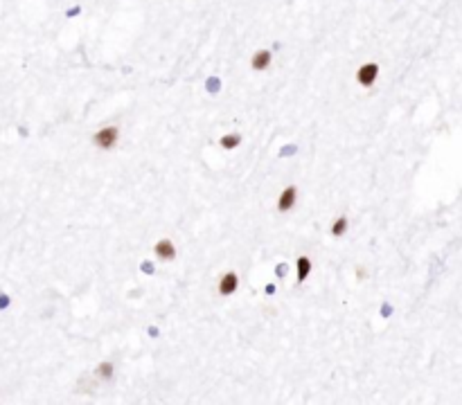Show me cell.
Masks as SVG:
<instances>
[{"instance_id":"cell-12","label":"cell","mask_w":462,"mask_h":405,"mask_svg":"<svg viewBox=\"0 0 462 405\" xmlns=\"http://www.w3.org/2000/svg\"><path fill=\"white\" fill-rule=\"evenodd\" d=\"M208 86H210V90H219V79H210Z\"/></svg>"},{"instance_id":"cell-6","label":"cell","mask_w":462,"mask_h":405,"mask_svg":"<svg viewBox=\"0 0 462 405\" xmlns=\"http://www.w3.org/2000/svg\"><path fill=\"white\" fill-rule=\"evenodd\" d=\"M271 63H273V52H271V50H257V52L251 57V68L255 72L269 70Z\"/></svg>"},{"instance_id":"cell-2","label":"cell","mask_w":462,"mask_h":405,"mask_svg":"<svg viewBox=\"0 0 462 405\" xmlns=\"http://www.w3.org/2000/svg\"><path fill=\"white\" fill-rule=\"evenodd\" d=\"M354 79H357V83L361 86V88H372V86L377 83V79H379V63L368 61V63L358 65Z\"/></svg>"},{"instance_id":"cell-7","label":"cell","mask_w":462,"mask_h":405,"mask_svg":"<svg viewBox=\"0 0 462 405\" xmlns=\"http://www.w3.org/2000/svg\"><path fill=\"white\" fill-rule=\"evenodd\" d=\"M295 268H298L295 282H298V284H304L307 279H309V275H311V259H309V257H298V261H295Z\"/></svg>"},{"instance_id":"cell-9","label":"cell","mask_w":462,"mask_h":405,"mask_svg":"<svg viewBox=\"0 0 462 405\" xmlns=\"http://www.w3.org/2000/svg\"><path fill=\"white\" fill-rule=\"evenodd\" d=\"M113 371H115V367H113V363H100L97 365V369H95V376L100 378V381H108V378H113Z\"/></svg>"},{"instance_id":"cell-8","label":"cell","mask_w":462,"mask_h":405,"mask_svg":"<svg viewBox=\"0 0 462 405\" xmlns=\"http://www.w3.org/2000/svg\"><path fill=\"white\" fill-rule=\"evenodd\" d=\"M219 144H221V149H226V151H230V149H237L241 144V135L239 133H226L219 140Z\"/></svg>"},{"instance_id":"cell-10","label":"cell","mask_w":462,"mask_h":405,"mask_svg":"<svg viewBox=\"0 0 462 405\" xmlns=\"http://www.w3.org/2000/svg\"><path fill=\"white\" fill-rule=\"evenodd\" d=\"M347 232V216H338L332 223V234L334 236H343Z\"/></svg>"},{"instance_id":"cell-1","label":"cell","mask_w":462,"mask_h":405,"mask_svg":"<svg viewBox=\"0 0 462 405\" xmlns=\"http://www.w3.org/2000/svg\"><path fill=\"white\" fill-rule=\"evenodd\" d=\"M90 142H93L97 149H102V151H111V149L117 147V142H120V126H115V124L102 126L100 131L93 133Z\"/></svg>"},{"instance_id":"cell-3","label":"cell","mask_w":462,"mask_h":405,"mask_svg":"<svg viewBox=\"0 0 462 405\" xmlns=\"http://www.w3.org/2000/svg\"><path fill=\"white\" fill-rule=\"evenodd\" d=\"M239 288V275L234 270H226L221 277H219V284H217V293L219 297H232Z\"/></svg>"},{"instance_id":"cell-4","label":"cell","mask_w":462,"mask_h":405,"mask_svg":"<svg viewBox=\"0 0 462 405\" xmlns=\"http://www.w3.org/2000/svg\"><path fill=\"white\" fill-rule=\"evenodd\" d=\"M295 205H298V187H295V185H289V187H284L280 192L275 207H277L280 214H287V212H291Z\"/></svg>"},{"instance_id":"cell-5","label":"cell","mask_w":462,"mask_h":405,"mask_svg":"<svg viewBox=\"0 0 462 405\" xmlns=\"http://www.w3.org/2000/svg\"><path fill=\"white\" fill-rule=\"evenodd\" d=\"M153 254H156V259L158 261H174L176 254H178V248H176V243L171 239H160L153 243Z\"/></svg>"},{"instance_id":"cell-11","label":"cell","mask_w":462,"mask_h":405,"mask_svg":"<svg viewBox=\"0 0 462 405\" xmlns=\"http://www.w3.org/2000/svg\"><path fill=\"white\" fill-rule=\"evenodd\" d=\"M9 304H12V297H9L7 293H0V311L9 309Z\"/></svg>"}]
</instances>
